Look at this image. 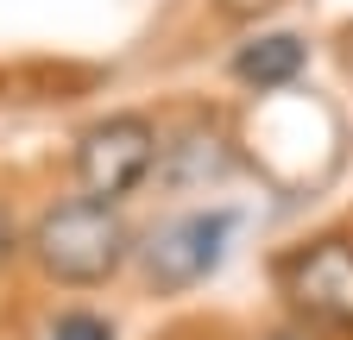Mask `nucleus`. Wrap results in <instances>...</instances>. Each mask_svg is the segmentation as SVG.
Returning <instances> with one entry per match:
<instances>
[{
	"label": "nucleus",
	"mask_w": 353,
	"mask_h": 340,
	"mask_svg": "<svg viewBox=\"0 0 353 340\" xmlns=\"http://www.w3.org/2000/svg\"><path fill=\"white\" fill-rule=\"evenodd\" d=\"M290 296L309 321L353 334V246L347 240H322L290 259Z\"/></svg>",
	"instance_id": "obj_4"
},
{
	"label": "nucleus",
	"mask_w": 353,
	"mask_h": 340,
	"mask_svg": "<svg viewBox=\"0 0 353 340\" xmlns=\"http://www.w3.org/2000/svg\"><path fill=\"white\" fill-rule=\"evenodd\" d=\"M303 63H309V45L296 32H265V38H252V45H240L234 76L246 82V89H284V82L303 76Z\"/></svg>",
	"instance_id": "obj_5"
},
{
	"label": "nucleus",
	"mask_w": 353,
	"mask_h": 340,
	"mask_svg": "<svg viewBox=\"0 0 353 340\" xmlns=\"http://www.w3.org/2000/svg\"><path fill=\"white\" fill-rule=\"evenodd\" d=\"M152 164H158V133H152L145 114H108V120L88 126L82 145H76V177L101 202L132 195L152 177Z\"/></svg>",
	"instance_id": "obj_2"
},
{
	"label": "nucleus",
	"mask_w": 353,
	"mask_h": 340,
	"mask_svg": "<svg viewBox=\"0 0 353 340\" xmlns=\"http://www.w3.org/2000/svg\"><path fill=\"white\" fill-rule=\"evenodd\" d=\"M228 233H234V215H228V208L164 221L145 240V277L158 290H190V284H202L221 265V252H228Z\"/></svg>",
	"instance_id": "obj_3"
},
{
	"label": "nucleus",
	"mask_w": 353,
	"mask_h": 340,
	"mask_svg": "<svg viewBox=\"0 0 353 340\" xmlns=\"http://www.w3.org/2000/svg\"><path fill=\"white\" fill-rule=\"evenodd\" d=\"M13 252H19V227H13V215H7V208H0V265H7Z\"/></svg>",
	"instance_id": "obj_7"
},
{
	"label": "nucleus",
	"mask_w": 353,
	"mask_h": 340,
	"mask_svg": "<svg viewBox=\"0 0 353 340\" xmlns=\"http://www.w3.org/2000/svg\"><path fill=\"white\" fill-rule=\"evenodd\" d=\"M126 252H132V233L114 215V202H101V195L57 202L32 227V259L57 284H108L126 265Z\"/></svg>",
	"instance_id": "obj_1"
},
{
	"label": "nucleus",
	"mask_w": 353,
	"mask_h": 340,
	"mask_svg": "<svg viewBox=\"0 0 353 340\" xmlns=\"http://www.w3.org/2000/svg\"><path fill=\"white\" fill-rule=\"evenodd\" d=\"M278 340H296V334H278Z\"/></svg>",
	"instance_id": "obj_8"
},
{
	"label": "nucleus",
	"mask_w": 353,
	"mask_h": 340,
	"mask_svg": "<svg viewBox=\"0 0 353 340\" xmlns=\"http://www.w3.org/2000/svg\"><path fill=\"white\" fill-rule=\"evenodd\" d=\"M44 340H114V328L101 315H57L44 328Z\"/></svg>",
	"instance_id": "obj_6"
}]
</instances>
